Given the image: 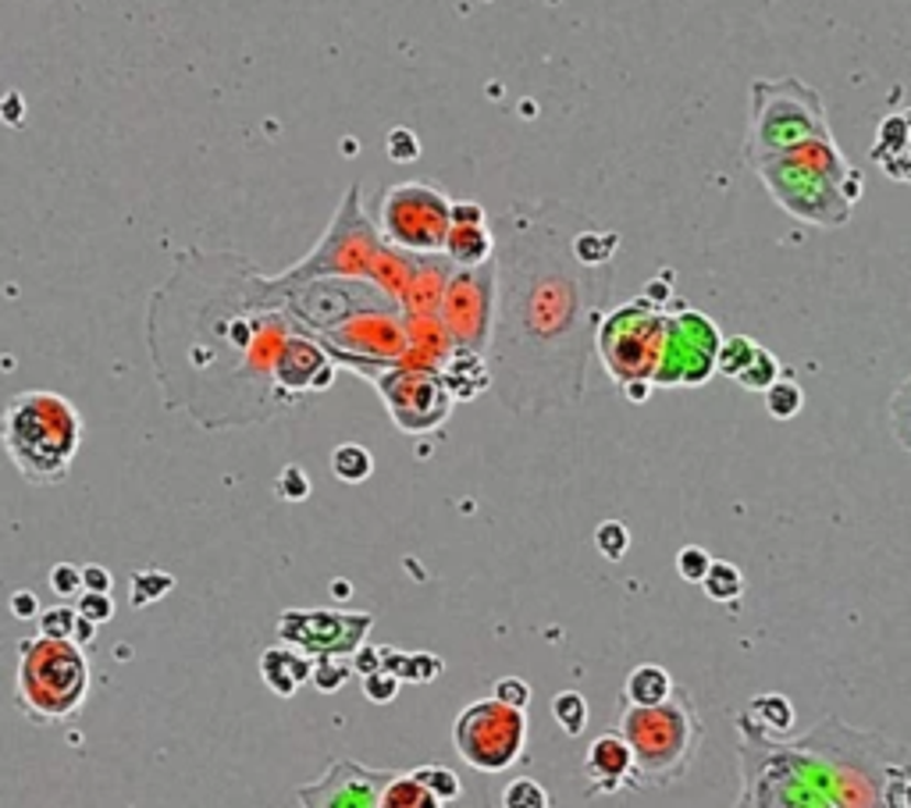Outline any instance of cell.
Wrapping results in <instances>:
<instances>
[{
	"mask_svg": "<svg viewBox=\"0 0 911 808\" xmlns=\"http://www.w3.org/2000/svg\"><path fill=\"white\" fill-rule=\"evenodd\" d=\"M382 805L385 808H442L428 787H424L414 773H396L385 787L382 795Z\"/></svg>",
	"mask_w": 911,
	"mask_h": 808,
	"instance_id": "obj_23",
	"label": "cell"
},
{
	"mask_svg": "<svg viewBox=\"0 0 911 808\" xmlns=\"http://www.w3.org/2000/svg\"><path fill=\"white\" fill-rule=\"evenodd\" d=\"M278 496L288 499V502H303L310 496V482H307V474H303V467H296V463H288V467L282 471L278 477Z\"/></svg>",
	"mask_w": 911,
	"mask_h": 808,
	"instance_id": "obj_39",
	"label": "cell"
},
{
	"mask_svg": "<svg viewBox=\"0 0 911 808\" xmlns=\"http://www.w3.org/2000/svg\"><path fill=\"white\" fill-rule=\"evenodd\" d=\"M385 154L396 164H409V161L420 157V143L409 129H392L388 140H385Z\"/></svg>",
	"mask_w": 911,
	"mask_h": 808,
	"instance_id": "obj_38",
	"label": "cell"
},
{
	"mask_svg": "<svg viewBox=\"0 0 911 808\" xmlns=\"http://www.w3.org/2000/svg\"><path fill=\"white\" fill-rule=\"evenodd\" d=\"M449 218H452L456 224H481V221H489V214H484V207L474 203V200H452Z\"/></svg>",
	"mask_w": 911,
	"mask_h": 808,
	"instance_id": "obj_45",
	"label": "cell"
},
{
	"mask_svg": "<svg viewBox=\"0 0 911 808\" xmlns=\"http://www.w3.org/2000/svg\"><path fill=\"white\" fill-rule=\"evenodd\" d=\"M901 808H911V781H908L904 790H901Z\"/></svg>",
	"mask_w": 911,
	"mask_h": 808,
	"instance_id": "obj_50",
	"label": "cell"
},
{
	"mask_svg": "<svg viewBox=\"0 0 911 808\" xmlns=\"http://www.w3.org/2000/svg\"><path fill=\"white\" fill-rule=\"evenodd\" d=\"M584 776H588L591 790H599V795H613V790L634 787V752H630L627 738L619 734V727L605 730L602 738L588 744Z\"/></svg>",
	"mask_w": 911,
	"mask_h": 808,
	"instance_id": "obj_16",
	"label": "cell"
},
{
	"mask_svg": "<svg viewBox=\"0 0 911 808\" xmlns=\"http://www.w3.org/2000/svg\"><path fill=\"white\" fill-rule=\"evenodd\" d=\"M673 677L670 669H662L656 663H645V666H634L630 677L624 684V701L627 706H659L673 695Z\"/></svg>",
	"mask_w": 911,
	"mask_h": 808,
	"instance_id": "obj_21",
	"label": "cell"
},
{
	"mask_svg": "<svg viewBox=\"0 0 911 808\" xmlns=\"http://www.w3.org/2000/svg\"><path fill=\"white\" fill-rule=\"evenodd\" d=\"M720 328L698 310H673L666 313V335L659 367L651 374V385H673V388H694L705 385L716 374V353H720Z\"/></svg>",
	"mask_w": 911,
	"mask_h": 808,
	"instance_id": "obj_11",
	"label": "cell"
},
{
	"mask_svg": "<svg viewBox=\"0 0 911 808\" xmlns=\"http://www.w3.org/2000/svg\"><path fill=\"white\" fill-rule=\"evenodd\" d=\"M8 609H11L14 620H36V617H40V602H36V595L29 591V588L14 591L11 602H8Z\"/></svg>",
	"mask_w": 911,
	"mask_h": 808,
	"instance_id": "obj_44",
	"label": "cell"
},
{
	"mask_svg": "<svg viewBox=\"0 0 911 808\" xmlns=\"http://www.w3.org/2000/svg\"><path fill=\"white\" fill-rule=\"evenodd\" d=\"M616 243H619L616 232H599V229H591V224H581L570 239V250L584 267H605L613 261Z\"/></svg>",
	"mask_w": 911,
	"mask_h": 808,
	"instance_id": "obj_22",
	"label": "cell"
},
{
	"mask_svg": "<svg viewBox=\"0 0 911 808\" xmlns=\"http://www.w3.org/2000/svg\"><path fill=\"white\" fill-rule=\"evenodd\" d=\"M702 588H705V595L712 598V602H737L740 591H744V577H740V571L734 563L712 560L705 577H702Z\"/></svg>",
	"mask_w": 911,
	"mask_h": 808,
	"instance_id": "obj_25",
	"label": "cell"
},
{
	"mask_svg": "<svg viewBox=\"0 0 911 808\" xmlns=\"http://www.w3.org/2000/svg\"><path fill=\"white\" fill-rule=\"evenodd\" d=\"M740 720L755 727L758 734L780 741V738H791V730H794V706H791V698L766 691L748 701V709L740 712Z\"/></svg>",
	"mask_w": 911,
	"mask_h": 808,
	"instance_id": "obj_19",
	"label": "cell"
},
{
	"mask_svg": "<svg viewBox=\"0 0 911 808\" xmlns=\"http://www.w3.org/2000/svg\"><path fill=\"white\" fill-rule=\"evenodd\" d=\"M492 313H495V261L478 267L452 272L442 292V318L456 342V350L481 353L492 339Z\"/></svg>",
	"mask_w": 911,
	"mask_h": 808,
	"instance_id": "obj_12",
	"label": "cell"
},
{
	"mask_svg": "<svg viewBox=\"0 0 911 808\" xmlns=\"http://www.w3.org/2000/svg\"><path fill=\"white\" fill-rule=\"evenodd\" d=\"M261 673H264L271 691L296 695V687L303 680H310L314 663L303 660V655H296V652H288V649H267L264 660H261Z\"/></svg>",
	"mask_w": 911,
	"mask_h": 808,
	"instance_id": "obj_20",
	"label": "cell"
},
{
	"mask_svg": "<svg viewBox=\"0 0 911 808\" xmlns=\"http://www.w3.org/2000/svg\"><path fill=\"white\" fill-rule=\"evenodd\" d=\"M762 399H766V413L772 417V421H794V417L801 413V407H804V392L794 381H783V378L772 381L762 392Z\"/></svg>",
	"mask_w": 911,
	"mask_h": 808,
	"instance_id": "obj_26",
	"label": "cell"
},
{
	"mask_svg": "<svg viewBox=\"0 0 911 808\" xmlns=\"http://www.w3.org/2000/svg\"><path fill=\"white\" fill-rule=\"evenodd\" d=\"M452 200L428 182H399L385 189L377 224L385 243L406 253H442L449 235Z\"/></svg>",
	"mask_w": 911,
	"mask_h": 808,
	"instance_id": "obj_10",
	"label": "cell"
},
{
	"mask_svg": "<svg viewBox=\"0 0 911 808\" xmlns=\"http://www.w3.org/2000/svg\"><path fill=\"white\" fill-rule=\"evenodd\" d=\"M111 585H114V580H111L108 571H103V566L94 563V566H86V571H83V588L86 591H111Z\"/></svg>",
	"mask_w": 911,
	"mask_h": 808,
	"instance_id": "obj_46",
	"label": "cell"
},
{
	"mask_svg": "<svg viewBox=\"0 0 911 808\" xmlns=\"http://www.w3.org/2000/svg\"><path fill=\"white\" fill-rule=\"evenodd\" d=\"M758 350V342H751L748 335H731L720 342V353H716V370L726 374V378H737V374L751 364V356Z\"/></svg>",
	"mask_w": 911,
	"mask_h": 808,
	"instance_id": "obj_29",
	"label": "cell"
},
{
	"mask_svg": "<svg viewBox=\"0 0 911 808\" xmlns=\"http://www.w3.org/2000/svg\"><path fill=\"white\" fill-rule=\"evenodd\" d=\"M890 428H893V439L911 453V374L890 396Z\"/></svg>",
	"mask_w": 911,
	"mask_h": 808,
	"instance_id": "obj_30",
	"label": "cell"
},
{
	"mask_svg": "<svg viewBox=\"0 0 911 808\" xmlns=\"http://www.w3.org/2000/svg\"><path fill=\"white\" fill-rule=\"evenodd\" d=\"M382 399L388 402L392 417L403 431H431L446 424L452 410V392L446 378H438L431 370H392L382 381Z\"/></svg>",
	"mask_w": 911,
	"mask_h": 808,
	"instance_id": "obj_13",
	"label": "cell"
},
{
	"mask_svg": "<svg viewBox=\"0 0 911 808\" xmlns=\"http://www.w3.org/2000/svg\"><path fill=\"white\" fill-rule=\"evenodd\" d=\"M75 617H79V609H68V606L40 609V634L54 641H72Z\"/></svg>",
	"mask_w": 911,
	"mask_h": 808,
	"instance_id": "obj_34",
	"label": "cell"
},
{
	"mask_svg": "<svg viewBox=\"0 0 911 808\" xmlns=\"http://www.w3.org/2000/svg\"><path fill=\"white\" fill-rule=\"evenodd\" d=\"M495 698L506 701V706H516V709H527L530 701V687L520 680V677H503L495 684Z\"/></svg>",
	"mask_w": 911,
	"mask_h": 808,
	"instance_id": "obj_43",
	"label": "cell"
},
{
	"mask_svg": "<svg viewBox=\"0 0 911 808\" xmlns=\"http://www.w3.org/2000/svg\"><path fill=\"white\" fill-rule=\"evenodd\" d=\"M442 253L456 267L489 264L495 257V232L489 229V221H481V224H456L452 221Z\"/></svg>",
	"mask_w": 911,
	"mask_h": 808,
	"instance_id": "obj_18",
	"label": "cell"
},
{
	"mask_svg": "<svg viewBox=\"0 0 911 808\" xmlns=\"http://www.w3.org/2000/svg\"><path fill=\"white\" fill-rule=\"evenodd\" d=\"M86 684L89 673L75 641L43 638L33 645L29 641L22 645V695L33 701V706H25V712L43 709L40 720H61V716L79 709Z\"/></svg>",
	"mask_w": 911,
	"mask_h": 808,
	"instance_id": "obj_8",
	"label": "cell"
},
{
	"mask_svg": "<svg viewBox=\"0 0 911 808\" xmlns=\"http://www.w3.org/2000/svg\"><path fill=\"white\" fill-rule=\"evenodd\" d=\"M0 118H4L8 125L22 122V97L19 93H8L4 100H0Z\"/></svg>",
	"mask_w": 911,
	"mask_h": 808,
	"instance_id": "obj_48",
	"label": "cell"
},
{
	"mask_svg": "<svg viewBox=\"0 0 911 808\" xmlns=\"http://www.w3.org/2000/svg\"><path fill=\"white\" fill-rule=\"evenodd\" d=\"M345 677H349V669L345 666H339L336 660H321V663H314V673H310V680L321 687V691H339V687L345 684Z\"/></svg>",
	"mask_w": 911,
	"mask_h": 808,
	"instance_id": "obj_42",
	"label": "cell"
},
{
	"mask_svg": "<svg viewBox=\"0 0 911 808\" xmlns=\"http://www.w3.org/2000/svg\"><path fill=\"white\" fill-rule=\"evenodd\" d=\"M709 563H712V556H709L702 545H683L677 552V574L688 580V585H702Z\"/></svg>",
	"mask_w": 911,
	"mask_h": 808,
	"instance_id": "obj_37",
	"label": "cell"
},
{
	"mask_svg": "<svg viewBox=\"0 0 911 808\" xmlns=\"http://www.w3.org/2000/svg\"><path fill=\"white\" fill-rule=\"evenodd\" d=\"M740 798L758 808H901L911 752L826 716L804 738H766L737 716Z\"/></svg>",
	"mask_w": 911,
	"mask_h": 808,
	"instance_id": "obj_2",
	"label": "cell"
},
{
	"mask_svg": "<svg viewBox=\"0 0 911 808\" xmlns=\"http://www.w3.org/2000/svg\"><path fill=\"white\" fill-rule=\"evenodd\" d=\"M869 157L887 178L911 186V108L898 111V114H887L883 122H879L876 146Z\"/></svg>",
	"mask_w": 911,
	"mask_h": 808,
	"instance_id": "obj_17",
	"label": "cell"
},
{
	"mask_svg": "<svg viewBox=\"0 0 911 808\" xmlns=\"http://www.w3.org/2000/svg\"><path fill=\"white\" fill-rule=\"evenodd\" d=\"M452 744L467 766L481 773H503L527 748V716L524 709L506 706L498 698H481L456 716Z\"/></svg>",
	"mask_w": 911,
	"mask_h": 808,
	"instance_id": "obj_9",
	"label": "cell"
},
{
	"mask_svg": "<svg viewBox=\"0 0 911 808\" xmlns=\"http://www.w3.org/2000/svg\"><path fill=\"white\" fill-rule=\"evenodd\" d=\"M396 773H377V770H363L360 762H336L328 773H325V781H317V784H307V787H299V795L296 801L303 805H331V808H353V805H382V795H385V787L388 781Z\"/></svg>",
	"mask_w": 911,
	"mask_h": 808,
	"instance_id": "obj_15",
	"label": "cell"
},
{
	"mask_svg": "<svg viewBox=\"0 0 911 808\" xmlns=\"http://www.w3.org/2000/svg\"><path fill=\"white\" fill-rule=\"evenodd\" d=\"M748 164L787 214L815 229H844L861 200V171L847 164L833 136L804 140Z\"/></svg>",
	"mask_w": 911,
	"mask_h": 808,
	"instance_id": "obj_3",
	"label": "cell"
},
{
	"mask_svg": "<svg viewBox=\"0 0 911 808\" xmlns=\"http://www.w3.org/2000/svg\"><path fill=\"white\" fill-rule=\"evenodd\" d=\"M371 471H374V460H371L367 449L356 445V442H345V445L336 449V453H331V474H336L339 482H345V485L367 482Z\"/></svg>",
	"mask_w": 911,
	"mask_h": 808,
	"instance_id": "obj_24",
	"label": "cell"
},
{
	"mask_svg": "<svg viewBox=\"0 0 911 808\" xmlns=\"http://www.w3.org/2000/svg\"><path fill=\"white\" fill-rule=\"evenodd\" d=\"M595 545H599V552L605 560H613V563H619L627 556V549H630V534H627V528L619 520H602L599 528H595Z\"/></svg>",
	"mask_w": 911,
	"mask_h": 808,
	"instance_id": "obj_33",
	"label": "cell"
},
{
	"mask_svg": "<svg viewBox=\"0 0 911 808\" xmlns=\"http://www.w3.org/2000/svg\"><path fill=\"white\" fill-rule=\"evenodd\" d=\"M414 776L417 781L424 784L431 790V795L442 801V805H449V801H456L460 798V776H456L452 770H446V766H420V770H414Z\"/></svg>",
	"mask_w": 911,
	"mask_h": 808,
	"instance_id": "obj_32",
	"label": "cell"
},
{
	"mask_svg": "<svg viewBox=\"0 0 911 808\" xmlns=\"http://www.w3.org/2000/svg\"><path fill=\"white\" fill-rule=\"evenodd\" d=\"M503 805L506 808H545V805H549V795H545V787L538 781H527V776H520V781H513L503 790Z\"/></svg>",
	"mask_w": 911,
	"mask_h": 808,
	"instance_id": "obj_35",
	"label": "cell"
},
{
	"mask_svg": "<svg viewBox=\"0 0 911 808\" xmlns=\"http://www.w3.org/2000/svg\"><path fill=\"white\" fill-rule=\"evenodd\" d=\"M619 734L634 752V787H666L691 770L702 744V720L691 709V695L673 687L659 706H627Z\"/></svg>",
	"mask_w": 911,
	"mask_h": 808,
	"instance_id": "obj_4",
	"label": "cell"
},
{
	"mask_svg": "<svg viewBox=\"0 0 911 808\" xmlns=\"http://www.w3.org/2000/svg\"><path fill=\"white\" fill-rule=\"evenodd\" d=\"M4 442L25 482H65L75 445H79V413L65 399L47 392L19 396L4 413Z\"/></svg>",
	"mask_w": 911,
	"mask_h": 808,
	"instance_id": "obj_5",
	"label": "cell"
},
{
	"mask_svg": "<svg viewBox=\"0 0 911 808\" xmlns=\"http://www.w3.org/2000/svg\"><path fill=\"white\" fill-rule=\"evenodd\" d=\"M363 695H367L371 701H377V706H385V701H392L399 695V677L385 666L363 673Z\"/></svg>",
	"mask_w": 911,
	"mask_h": 808,
	"instance_id": "obj_36",
	"label": "cell"
},
{
	"mask_svg": "<svg viewBox=\"0 0 911 808\" xmlns=\"http://www.w3.org/2000/svg\"><path fill=\"white\" fill-rule=\"evenodd\" d=\"M777 378H780V361H777V356H772L766 346H758L755 356H751V364L744 367L734 381H737L740 388H748V392H766V388H769L772 381H777Z\"/></svg>",
	"mask_w": 911,
	"mask_h": 808,
	"instance_id": "obj_28",
	"label": "cell"
},
{
	"mask_svg": "<svg viewBox=\"0 0 911 808\" xmlns=\"http://www.w3.org/2000/svg\"><path fill=\"white\" fill-rule=\"evenodd\" d=\"M371 617L360 612V617H342V612H285L282 617V638L296 641L307 652H321V655H339V652H356L360 638L371 631Z\"/></svg>",
	"mask_w": 911,
	"mask_h": 808,
	"instance_id": "obj_14",
	"label": "cell"
},
{
	"mask_svg": "<svg viewBox=\"0 0 911 808\" xmlns=\"http://www.w3.org/2000/svg\"><path fill=\"white\" fill-rule=\"evenodd\" d=\"M382 666V649H356V673H371Z\"/></svg>",
	"mask_w": 911,
	"mask_h": 808,
	"instance_id": "obj_49",
	"label": "cell"
},
{
	"mask_svg": "<svg viewBox=\"0 0 911 808\" xmlns=\"http://www.w3.org/2000/svg\"><path fill=\"white\" fill-rule=\"evenodd\" d=\"M79 612L89 620H97V623H108L114 617V598L108 591H83Z\"/></svg>",
	"mask_w": 911,
	"mask_h": 808,
	"instance_id": "obj_41",
	"label": "cell"
},
{
	"mask_svg": "<svg viewBox=\"0 0 911 808\" xmlns=\"http://www.w3.org/2000/svg\"><path fill=\"white\" fill-rule=\"evenodd\" d=\"M751 118H748V146L744 154L766 157L777 150H791L804 140L833 136L826 103L819 89L794 79H751Z\"/></svg>",
	"mask_w": 911,
	"mask_h": 808,
	"instance_id": "obj_6",
	"label": "cell"
},
{
	"mask_svg": "<svg viewBox=\"0 0 911 808\" xmlns=\"http://www.w3.org/2000/svg\"><path fill=\"white\" fill-rule=\"evenodd\" d=\"M552 720L559 723V730H563L567 738L584 734V727H588V701H584V695L559 691L552 698Z\"/></svg>",
	"mask_w": 911,
	"mask_h": 808,
	"instance_id": "obj_27",
	"label": "cell"
},
{
	"mask_svg": "<svg viewBox=\"0 0 911 808\" xmlns=\"http://www.w3.org/2000/svg\"><path fill=\"white\" fill-rule=\"evenodd\" d=\"M584 218L563 203H516L495 232L489 374L513 413L563 410L584 392L599 296L570 239Z\"/></svg>",
	"mask_w": 911,
	"mask_h": 808,
	"instance_id": "obj_1",
	"label": "cell"
},
{
	"mask_svg": "<svg viewBox=\"0 0 911 808\" xmlns=\"http://www.w3.org/2000/svg\"><path fill=\"white\" fill-rule=\"evenodd\" d=\"M666 310L659 299L641 296L610 313H599L595 324V353L602 356L610 378L619 385L651 381L659 367L662 335H666Z\"/></svg>",
	"mask_w": 911,
	"mask_h": 808,
	"instance_id": "obj_7",
	"label": "cell"
},
{
	"mask_svg": "<svg viewBox=\"0 0 911 808\" xmlns=\"http://www.w3.org/2000/svg\"><path fill=\"white\" fill-rule=\"evenodd\" d=\"M175 588V577L161 574V571H143L132 577V606H150V602H161L164 595Z\"/></svg>",
	"mask_w": 911,
	"mask_h": 808,
	"instance_id": "obj_31",
	"label": "cell"
},
{
	"mask_svg": "<svg viewBox=\"0 0 911 808\" xmlns=\"http://www.w3.org/2000/svg\"><path fill=\"white\" fill-rule=\"evenodd\" d=\"M97 627H100L97 620H89V617H83V612H79V617H75V631H72V641H75V645H79V649H86L89 641L97 638Z\"/></svg>",
	"mask_w": 911,
	"mask_h": 808,
	"instance_id": "obj_47",
	"label": "cell"
},
{
	"mask_svg": "<svg viewBox=\"0 0 911 808\" xmlns=\"http://www.w3.org/2000/svg\"><path fill=\"white\" fill-rule=\"evenodd\" d=\"M51 588L61 595V598H75L83 595V571L72 563H57L51 571Z\"/></svg>",
	"mask_w": 911,
	"mask_h": 808,
	"instance_id": "obj_40",
	"label": "cell"
}]
</instances>
